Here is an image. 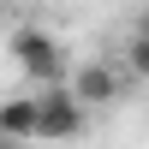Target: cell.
<instances>
[{"label": "cell", "instance_id": "1", "mask_svg": "<svg viewBox=\"0 0 149 149\" xmlns=\"http://www.w3.org/2000/svg\"><path fill=\"white\" fill-rule=\"evenodd\" d=\"M84 131H90V107L66 84H42L36 90V143H78Z\"/></svg>", "mask_w": 149, "mask_h": 149}, {"label": "cell", "instance_id": "2", "mask_svg": "<svg viewBox=\"0 0 149 149\" xmlns=\"http://www.w3.org/2000/svg\"><path fill=\"white\" fill-rule=\"evenodd\" d=\"M6 54H12V66H18L30 84H60V78H66L60 42L42 30V24H18V30H12V42H6Z\"/></svg>", "mask_w": 149, "mask_h": 149}, {"label": "cell", "instance_id": "3", "mask_svg": "<svg viewBox=\"0 0 149 149\" xmlns=\"http://www.w3.org/2000/svg\"><path fill=\"white\" fill-rule=\"evenodd\" d=\"M66 90L78 95L84 107H107V102L119 95V72L107 66V60H90V66H78V72H72V84H66Z\"/></svg>", "mask_w": 149, "mask_h": 149}, {"label": "cell", "instance_id": "4", "mask_svg": "<svg viewBox=\"0 0 149 149\" xmlns=\"http://www.w3.org/2000/svg\"><path fill=\"white\" fill-rule=\"evenodd\" d=\"M0 137L36 143V95H12V102H0Z\"/></svg>", "mask_w": 149, "mask_h": 149}, {"label": "cell", "instance_id": "5", "mask_svg": "<svg viewBox=\"0 0 149 149\" xmlns=\"http://www.w3.org/2000/svg\"><path fill=\"white\" fill-rule=\"evenodd\" d=\"M125 72L149 84V36H137V30H131V42H125Z\"/></svg>", "mask_w": 149, "mask_h": 149}, {"label": "cell", "instance_id": "6", "mask_svg": "<svg viewBox=\"0 0 149 149\" xmlns=\"http://www.w3.org/2000/svg\"><path fill=\"white\" fill-rule=\"evenodd\" d=\"M137 36H149V6H143V12H137Z\"/></svg>", "mask_w": 149, "mask_h": 149}, {"label": "cell", "instance_id": "7", "mask_svg": "<svg viewBox=\"0 0 149 149\" xmlns=\"http://www.w3.org/2000/svg\"><path fill=\"white\" fill-rule=\"evenodd\" d=\"M0 149H24V143H18V137H0Z\"/></svg>", "mask_w": 149, "mask_h": 149}, {"label": "cell", "instance_id": "8", "mask_svg": "<svg viewBox=\"0 0 149 149\" xmlns=\"http://www.w3.org/2000/svg\"><path fill=\"white\" fill-rule=\"evenodd\" d=\"M0 12H6V6H0Z\"/></svg>", "mask_w": 149, "mask_h": 149}]
</instances>
